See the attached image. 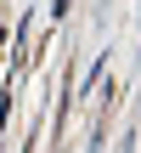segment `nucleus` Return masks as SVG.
I'll list each match as a JSON object with an SVG mask.
<instances>
[{"instance_id":"obj_1","label":"nucleus","mask_w":141,"mask_h":153,"mask_svg":"<svg viewBox=\"0 0 141 153\" xmlns=\"http://www.w3.org/2000/svg\"><path fill=\"white\" fill-rule=\"evenodd\" d=\"M57 11H62V0H57Z\"/></svg>"}]
</instances>
